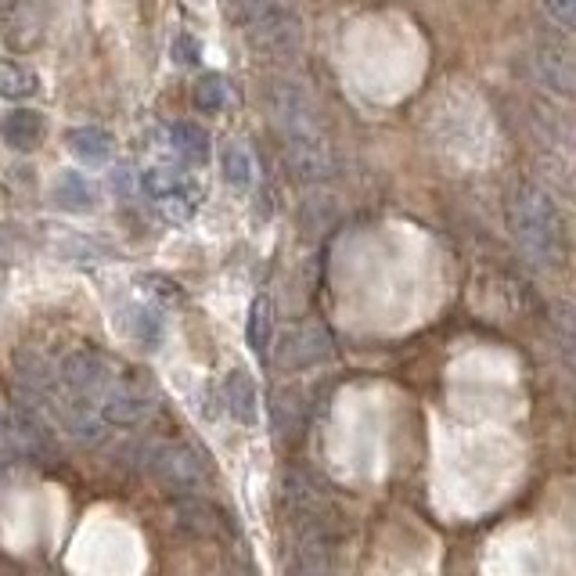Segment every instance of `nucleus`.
<instances>
[{
  "mask_svg": "<svg viewBox=\"0 0 576 576\" xmlns=\"http://www.w3.org/2000/svg\"><path fill=\"white\" fill-rule=\"evenodd\" d=\"M66 149L83 166H105L116 152V138L102 127H77L66 133Z\"/></svg>",
  "mask_w": 576,
  "mask_h": 576,
  "instance_id": "7",
  "label": "nucleus"
},
{
  "mask_svg": "<svg viewBox=\"0 0 576 576\" xmlns=\"http://www.w3.org/2000/svg\"><path fill=\"white\" fill-rule=\"evenodd\" d=\"M271 332H274L271 299L256 296L252 306H249V325H245V336H249V350L256 353V357H267V350H271Z\"/></svg>",
  "mask_w": 576,
  "mask_h": 576,
  "instance_id": "14",
  "label": "nucleus"
},
{
  "mask_svg": "<svg viewBox=\"0 0 576 576\" xmlns=\"http://www.w3.org/2000/svg\"><path fill=\"white\" fill-rule=\"evenodd\" d=\"M44 450H47V439L33 425V419H26L22 411L8 408L0 400V458H33V455H44Z\"/></svg>",
  "mask_w": 576,
  "mask_h": 576,
  "instance_id": "4",
  "label": "nucleus"
},
{
  "mask_svg": "<svg viewBox=\"0 0 576 576\" xmlns=\"http://www.w3.org/2000/svg\"><path fill=\"white\" fill-rule=\"evenodd\" d=\"M169 58H174V66L195 69L202 61V47L195 44L191 33H180V36H174V44H169Z\"/></svg>",
  "mask_w": 576,
  "mask_h": 576,
  "instance_id": "19",
  "label": "nucleus"
},
{
  "mask_svg": "<svg viewBox=\"0 0 576 576\" xmlns=\"http://www.w3.org/2000/svg\"><path fill=\"white\" fill-rule=\"evenodd\" d=\"M544 11L551 22H559L562 30H573L576 22V0H544Z\"/></svg>",
  "mask_w": 576,
  "mask_h": 576,
  "instance_id": "20",
  "label": "nucleus"
},
{
  "mask_svg": "<svg viewBox=\"0 0 576 576\" xmlns=\"http://www.w3.org/2000/svg\"><path fill=\"white\" fill-rule=\"evenodd\" d=\"M130 332L138 342H144V346H158V339H163V317H158V310H152V306H138V310H133Z\"/></svg>",
  "mask_w": 576,
  "mask_h": 576,
  "instance_id": "17",
  "label": "nucleus"
},
{
  "mask_svg": "<svg viewBox=\"0 0 576 576\" xmlns=\"http://www.w3.org/2000/svg\"><path fill=\"white\" fill-rule=\"evenodd\" d=\"M188 184H191V177L184 174L180 166H169V163L152 166V169H144V174H141V191L149 195V199H155V202L174 199V195H180Z\"/></svg>",
  "mask_w": 576,
  "mask_h": 576,
  "instance_id": "12",
  "label": "nucleus"
},
{
  "mask_svg": "<svg viewBox=\"0 0 576 576\" xmlns=\"http://www.w3.org/2000/svg\"><path fill=\"white\" fill-rule=\"evenodd\" d=\"M174 519L188 537H216L220 526H224L220 512L210 505V501H199V497H184L174 512Z\"/></svg>",
  "mask_w": 576,
  "mask_h": 576,
  "instance_id": "9",
  "label": "nucleus"
},
{
  "mask_svg": "<svg viewBox=\"0 0 576 576\" xmlns=\"http://www.w3.org/2000/svg\"><path fill=\"white\" fill-rule=\"evenodd\" d=\"M94 202H97V191L83 174H61L55 180V205H61V210L87 213L94 210Z\"/></svg>",
  "mask_w": 576,
  "mask_h": 576,
  "instance_id": "11",
  "label": "nucleus"
},
{
  "mask_svg": "<svg viewBox=\"0 0 576 576\" xmlns=\"http://www.w3.org/2000/svg\"><path fill=\"white\" fill-rule=\"evenodd\" d=\"M508 227L519 249L541 267H559L566 260V224L555 199L530 180L512 184L508 191Z\"/></svg>",
  "mask_w": 576,
  "mask_h": 576,
  "instance_id": "2",
  "label": "nucleus"
},
{
  "mask_svg": "<svg viewBox=\"0 0 576 576\" xmlns=\"http://www.w3.org/2000/svg\"><path fill=\"white\" fill-rule=\"evenodd\" d=\"M220 169H224V180L231 188L245 191L252 184V158L242 144H224V152H220Z\"/></svg>",
  "mask_w": 576,
  "mask_h": 576,
  "instance_id": "15",
  "label": "nucleus"
},
{
  "mask_svg": "<svg viewBox=\"0 0 576 576\" xmlns=\"http://www.w3.org/2000/svg\"><path fill=\"white\" fill-rule=\"evenodd\" d=\"M133 461H138V469L149 472L158 486L174 490L180 497L202 494L205 483H210L205 458L191 444H180V439H166V436L144 439V444L133 447Z\"/></svg>",
  "mask_w": 576,
  "mask_h": 576,
  "instance_id": "3",
  "label": "nucleus"
},
{
  "mask_svg": "<svg viewBox=\"0 0 576 576\" xmlns=\"http://www.w3.org/2000/svg\"><path fill=\"white\" fill-rule=\"evenodd\" d=\"M332 357V336L321 325H299L296 332H289L278 350V361L285 367H314Z\"/></svg>",
  "mask_w": 576,
  "mask_h": 576,
  "instance_id": "5",
  "label": "nucleus"
},
{
  "mask_svg": "<svg viewBox=\"0 0 576 576\" xmlns=\"http://www.w3.org/2000/svg\"><path fill=\"white\" fill-rule=\"evenodd\" d=\"M267 108H271L274 130L285 149V163L299 180L314 184L332 174V152H328L325 127L317 119L310 97L289 80L267 83Z\"/></svg>",
  "mask_w": 576,
  "mask_h": 576,
  "instance_id": "1",
  "label": "nucleus"
},
{
  "mask_svg": "<svg viewBox=\"0 0 576 576\" xmlns=\"http://www.w3.org/2000/svg\"><path fill=\"white\" fill-rule=\"evenodd\" d=\"M199 202H202V191L195 188V184H188L180 195H174V199H166V216L169 220H177V224H184V220H191V213L199 210Z\"/></svg>",
  "mask_w": 576,
  "mask_h": 576,
  "instance_id": "18",
  "label": "nucleus"
},
{
  "mask_svg": "<svg viewBox=\"0 0 576 576\" xmlns=\"http://www.w3.org/2000/svg\"><path fill=\"white\" fill-rule=\"evenodd\" d=\"M220 400H224V408L235 422L256 425V383L249 378V372H231L224 378V393H220Z\"/></svg>",
  "mask_w": 576,
  "mask_h": 576,
  "instance_id": "8",
  "label": "nucleus"
},
{
  "mask_svg": "<svg viewBox=\"0 0 576 576\" xmlns=\"http://www.w3.org/2000/svg\"><path fill=\"white\" fill-rule=\"evenodd\" d=\"M166 141L174 144V152H180L188 163H210L213 141L199 122H174V127H166Z\"/></svg>",
  "mask_w": 576,
  "mask_h": 576,
  "instance_id": "10",
  "label": "nucleus"
},
{
  "mask_svg": "<svg viewBox=\"0 0 576 576\" xmlns=\"http://www.w3.org/2000/svg\"><path fill=\"white\" fill-rule=\"evenodd\" d=\"M227 97H231L227 80H224V77H216V72H205V77H202L199 83H195V105H199L205 116L220 113V108L227 105Z\"/></svg>",
  "mask_w": 576,
  "mask_h": 576,
  "instance_id": "16",
  "label": "nucleus"
},
{
  "mask_svg": "<svg viewBox=\"0 0 576 576\" xmlns=\"http://www.w3.org/2000/svg\"><path fill=\"white\" fill-rule=\"evenodd\" d=\"M36 91H40V77L33 69L19 66L11 58H0V97L22 102V97H33Z\"/></svg>",
  "mask_w": 576,
  "mask_h": 576,
  "instance_id": "13",
  "label": "nucleus"
},
{
  "mask_svg": "<svg viewBox=\"0 0 576 576\" xmlns=\"http://www.w3.org/2000/svg\"><path fill=\"white\" fill-rule=\"evenodd\" d=\"M0 138L15 152H36L47 138V119L36 108H15L0 119Z\"/></svg>",
  "mask_w": 576,
  "mask_h": 576,
  "instance_id": "6",
  "label": "nucleus"
}]
</instances>
